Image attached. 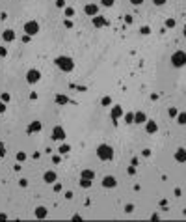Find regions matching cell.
<instances>
[{
	"mask_svg": "<svg viewBox=\"0 0 186 222\" xmlns=\"http://www.w3.org/2000/svg\"><path fill=\"white\" fill-rule=\"evenodd\" d=\"M97 157L101 159V161H112L114 159V148L108 144H101L99 148H97Z\"/></svg>",
	"mask_w": 186,
	"mask_h": 222,
	"instance_id": "obj_1",
	"label": "cell"
},
{
	"mask_svg": "<svg viewBox=\"0 0 186 222\" xmlns=\"http://www.w3.org/2000/svg\"><path fill=\"white\" fill-rule=\"evenodd\" d=\"M54 64L58 65V67L61 69V71H65V73H69V71H73V67H74V62L69 58V56H58V58L54 60Z\"/></svg>",
	"mask_w": 186,
	"mask_h": 222,
	"instance_id": "obj_2",
	"label": "cell"
},
{
	"mask_svg": "<svg viewBox=\"0 0 186 222\" xmlns=\"http://www.w3.org/2000/svg\"><path fill=\"white\" fill-rule=\"evenodd\" d=\"M171 65H173V67H183V65H186V52L175 51L173 54H171Z\"/></svg>",
	"mask_w": 186,
	"mask_h": 222,
	"instance_id": "obj_3",
	"label": "cell"
},
{
	"mask_svg": "<svg viewBox=\"0 0 186 222\" xmlns=\"http://www.w3.org/2000/svg\"><path fill=\"white\" fill-rule=\"evenodd\" d=\"M52 138L58 140V142H63L65 140V129L61 125H56L54 129H52Z\"/></svg>",
	"mask_w": 186,
	"mask_h": 222,
	"instance_id": "obj_4",
	"label": "cell"
},
{
	"mask_svg": "<svg viewBox=\"0 0 186 222\" xmlns=\"http://www.w3.org/2000/svg\"><path fill=\"white\" fill-rule=\"evenodd\" d=\"M24 32L28 34V35H35L39 32V24L35 23V21H28V23L24 24Z\"/></svg>",
	"mask_w": 186,
	"mask_h": 222,
	"instance_id": "obj_5",
	"label": "cell"
},
{
	"mask_svg": "<svg viewBox=\"0 0 186 222\" xmlns=\"http://www.w3.org/2000/svg\"><path fill=\"white\" fill-rule=\"evenodd\" d=\"M39 78H41V73H39L37 69H30L28 73H26V80H28V84L39 82Z\"/></svg>",
	"mask_w": 186,
	"mask_h": 222,
	"instance_id": "obj_6",
	"label": "cell"
},
{
	"mask_svg": "<svg viewBox=\"0 0 186 222\" xmlns=\"http://www.w3.org/2000/svg\"><path fill=\"white\" fill-rule=\"evenodd\" d=\"M108 24L110 23L104 19L103 15H95V17H93V26H95V28H103V26H108Z\"/></svg>",
	"mask_w": 186,
	"mask_h": 222,
	"instance_id": "obj_7",
	"label": "cell"
},
{
	"mask_svg": "<svg viewBox=\"0 0 186 222\" xmlns=\"http://www.w3.org/2000/svg\"><path fill=\"white\" fill-rule=\"evenodd\" d=\"M116 185H117V181H116V177H114V176H106L103 179V187L104 189H114Z\"/></svg>",
	"mask_w": 186,
	"mask_h": 222,
	"instance_id": "obj_8",
	"label": "cell"
},
{
	"mask_svg": "<svg viewBox=\"0 0 186 222\" xmlns=\"http://www.w3.org/2000/svg\"><path fill=\"white\" fill-rule=\"evenodd\" d=\"M145 131H147L149 135H154V133L158 131L156 121H154V119H147V121H145Z\"/></svg>",
	"mask_w": 186,
	"mask_h": 222,
	"instance_id": "obj_9",
	"label": "cell"
},
{
	"mask_svg": "<svg viewBox=\"0 0 186 222\" xmlns=\"http://www.w3.org/2000/svg\"><path fill=\"white\" fill-rule=\"evenodd\" d=\"M121 114H123V108H121L119 105H116V106L112 108V114H110V116H112V119H114V123H117V119L121 118Z\"/></svg>",
	"mask_w": 186,
	"mask_h": 222,
	"instance_id": "obj_10",
	"label": "cell"
},
{
	"mask_svg": "<svg viewBox=\"0 0 186 222\" xmlns=\"http://www.w3.org/2000/svg\"><path fill=\"white\" fill-rule=\"evenodd\" d=\"M175 161L177 162H186V149L184 148H179L175 151Z\"/></svg>",
	"mask_w": 186,
	"mask_h": 222,
	"instance_id": "obj_11",
	"label": "cell"
},
{
	"mask_svg": "<svg viewBox=\"0 0 186 222\" xmlns=\"http://www.w3.org/2000/svg\"><path fill=\"white\" fill-rule=\"evenodd\" d=\"M84 11H86V15H91L95 17L97 11H99V8H97V4H86V8H84Z\"/></svg>",
	"mask_w": 186,
	"mask_h": 222,
	"instance_id": "obj_12",
	"label": "cell"
},
{
	"mask_svg": "<svg viewBox=\"0 0 186 222\" xmlns=\"http://www.w3.org/2000/svg\"><path fill=\"white\" fill-rule=\"evenodd\" d=\"M43 179H45V183H56V179H58V176H56V172L48 170V172H45V176H43Z\"/></svg>",
	"mask_w": 186,
	"mask_h": 222,
	"instance_id": "obj_13",
	"label": "cell"
},
{
	"mask_svg": "<svg viewBox=\"0 0 186 222\" xmlns=\"http://www.w3.org/2000/svg\"><path fill=\"white\" fill-rule=\"evenodd\" d=\"M39 131H41V121L34 119V121L28 125V135H32V133H39Z\"/></svg>",
	"mask_w": 186,
	"mask_h": 222,
	"instance_id": "obj_14",
	"label": "cell"
},
{
	"mask_svg": "<svg viewBox=\"0 0 186 222\" xmlns=\"http://www.w3.org/2000/svg\"><path fill=\"white\" fill-rule=\"evenodd\" d=\"M48 216V209L43 205H39L37 209H35V219H47Z\"/></svg>",
	"mask_w": 186,
	"mask_h": 222,
	"instance_id": "obj_15",
	"label": "cell"
},
{
	"mask_svg": "<svg viewBox=\"0 0 186 222\" xmlns=\"http://www.w3.org/2000/svg\"><path fill=\"white\" fill-rule=\"evenodd\" d=\"M145 121H147V116H145V112H141V110H140V112L134 114V123H145Z\"/></svg>",
	"mask_w": 186,
	"mask_h": 222,
	"instance_id": "obj_16",
	"label": "cell"
},
{
	"mask_svg": "<svg viewBox=\"0 0 186 222\" xmlns=\"http://www.w3.org/2000/svg\"><path fill=\"white\" fill-rule=\"evenodd\" d=\"M2 37H4V41H13V39H15V32H13V30H4Z\"/></svg>",
	"mask_w": 186,
	"mask_h": 222,
	"instance_id": "obj_17",
	"label": "cell"
},
{
	"mask_svg": "<svg viewBox=\"0 0 186 222\" xmlns=\"http://www.w3.org/2000/svg\"><path fill=\"white\" fill-rule=\"evenodd\" d=\"M80 177H84V179H95V172L93 170H82Z\"/></svg>",
	"mask_w": 186,
	"mask_h": 222,
	"instance_id": "obj_18",
	"label": "cell"
},
{
	"mask_svg": "<svg viewBox=\"0 0 186 222\" xmlns=\"http://www.w3.org/2000/svg\"><path fill=\"white\" fill-rule=\"evenodd\" d=\"M93 185V179H84V177H80V187L82 189H90Z\"/></svg>",
	"mask_w": 186,
	"mask_h": 222,
	"instance_id": "obj_19",
	"label": "cell"
},
{
	"mask_svg": "<svg viewBox=\"0 0 186 222\" xmlns=\"http://www.w3.org/2000/svg\"><path fill=\"white\" fill-rule=\"evenodd\" d=\"M56 103H58V105H65V103H69V97L67 95H56Z\"/></svg>",
	"mask_w": 186,
	"mask_h": 222,
	"instance_id": "obj_20",
	"label": "cell"
},
{
	"mask_svg": "<svg viewBox=\"0 0 186 222\" xmlns=\"http://www.w3.org/2000/svg\"><path fill=\"white\" fill-rule=\"evenodd\" d=\"M177 123H179V125H186V112L177 114Z\"/></svg>",
	"mask_w": 186,
	"mask_h": 222,
	"instance_id": "obj_21",
	"label": "cell"
},
{
	"mask_svg": "<svg viewBox=\"0 0 186 222\" xmlns=\"http://www.w3.org/2000/svg\"><path fill=\"white\" fill-rule=\"evenodd\" d=\"M58 151H60L61 155H63V153H69V151H71V148H69V146H67V144H61V146H60V148H58Z\"/></svg>",
	"mask_w": 186,
	"mask_h": 222,
	"instance_id": "obj_22",
	"label": "cell"
},
{
	"mask_svg": "<svg viewBox=\"0 0 186 222\" xmlns=\"http://www.w3.org/2000/svg\"><path fill=\"white\" fill-rule=\"evenodd\" d=\"M125 123H134V114H132V112L125 114Z\"/></svg>",
	"mask_w": 186,
	"mask_h": 222,
	"instance_id": "obj_23",
	"label": "cell"
},
{
	"mask_svg": "<svg viewBox=\"0 0 186 222\" xmlns=\"http://www.w3.org/2000/svg\"><path fill=\"white\" fill-rule=\"evenodd\" d=\"M73 15H74V10H73V8H65V17L69 19V17H73Z\"/></svg>",
	"mask_w": 186,
	"mask_h": 222,
	"instance_id": "obj_24",
	"label": "cell"
},
{
	"mask_svg": "<svg viewBox=\"0 0 186 222\" xmlns=\"http://www.w3.org/2000/svg\"><path fill=\"white\" fill-rule=\"evenodd\" d=\"M24 159H26V153H24V151H19V153H17V161H19V162H23Z\"/></svg>",
	"mask_w": 186,
	"mask_h": 222,
	"instance_id": "obj_25",
	"label": "cell"
},
{
	"mask_svg": "<svg viewBox=\"0 0 186 222\" xmlns=\"http://www.w3.org/2000/svg\"><path fill=\"white\" fill-rule=\"evenodd\" d=\"M101 103H103V106H108V105H112V99H110V97H103Z\"/></svg>",
	"mask_w": 186,
	"mask_h": 222,
	"instance_id": "obj_26",
	"label": "cell"
},
{
	"mask_svg": "<svg viewBox=\"0 0 186 222\" xmlns=\"http://www.w3.org/2000/svg\"><path fill=\"white\" fill-rule=\"evenodd\" d=\"M8 56V49L6 47H0V58H6Z\"/></svg>",
	"mask_w": 186,
	"mask_h": 222,
	"instance_id": "obj_27",
	"label": "cell"
},
{
	"mask_svg": "<svg viewBox=\"0 0 186 222\" xmlns=\"http://www.w3.org/2000/svg\"><path fill=\"white\" fill-rule=\"evenodd\" d=\"M167 114H169V118H177V114H179V112H177V108H169V110H167Z\"/></svg>",
	"mask_w": 186,
	"mask_h": 222,
	"instance_id": "obj_28",
	"label": "cell"
},
{
	"mask_svg": "<svg viewBox=\"0 0 186 222\" xmlns=\"http://www.w3.org/2000/svg\"><path fill=\"white\" fill-rule=\"evenodd\" d=\"M166 26H167V28H173V26H175V19H167L166 21Z\"/></svg>",
	"mask_w": 186,
	"mask_h": 222,
	"instance_id": "obj_29",
	"label": "cell"
},
{
	"mask_svg": "<svg viewBox=\"0 0 186 222\" xmlns=\"http://www.w3.org/2000/svg\"><path fill=\"white\" fill-rule=\"evenodd\" d=\"M6 155V146H4V142H0V157H4Z\"/></svg>",
	"mask_w": 186,
	"mask_h": 222,
	"instance_id": "obj_30",
	"label": "cell"
},
{
	"mask_svg": "<svg viewBox=\"0 0 186 222\" xmlns=\"http://www.w3.org/2000/svg\"><path fill=\"white\" fill-rule=\"evenodd\" d=\"M101 4H103V6H114V0H101Z\"/></svg>",
	"mask_w": 186,
	"mask_h": 222,
	"instance_id": "obj_31",
	"label": "cell"
},
{
	"mask_svg": "<svg viewBox=\"0 0 186 222\" xmlns=\"http://www.w3.org/2000/svg\"><path fill=\"white\" fill-rule=\"evenodd\" d=\"M125 211H127V213H132V211H134V205H132V203H127V205H125Z\"/></svg>",
	"mask_w": 186,
	"mask_h": 222,
	"instance_id": "obj_32",
	"label": "cell"
},
{
	"mask_svg": "<svg viewBox=\"0 0 186 222\" xmlns=\"http://www.w3.org/2000/svg\"><path fill=\"white\" fill-rule=\"evenodd\" d=\"M56 8H65V0H56Z\"/></svg>",
	"mask_w": 186,
	"mask_h": 222,
	"instance_id": "obj_33",
	"label": "cell"
},
{
	"mask_svg": "<svg viewBox=\"0 0 186 222\" xmlns=\"http://www.w3.org/2000/svg\"><path fill=\"white\" fill-rule=\"evenodd\" d=\"M149 32H151V30H149V26H141V34H143V35H147Z\"/></svg>",
	"mask_w": 186,
	"mask_h": 222,
	"instance_id": "obj_34",
	"label": "cell"
},
{
	"mask_svg": "<svg viewBox=\"0 0 186 222\" xmlns=\"http://www.w3.org/2000/svg\"><path fill=\"white\" fill-rule=\"evenodd\" d=\"M128 174L134 176V174H136V166H132V164H130V166H128Z\"/></svg>",
	"mask_w": 186,
	"mask_h": 222,
	"instance_id": "obj_35",
	"label": "cell"
},
{
	"mask_svg": "<svg viewBox=\"0 0 186 222\" xmlns=\"http://www.w3.org/2000/svg\"><path fill=\"white\" fill-rule=\"evenodd\" d=\"M0 97H2V101H4V103H8V101H10V94H2Z\"/></svg>",
	"mask_w": 186,
	"mask_h": 222,
	"instance_id": "obj_36",
	"label": "cell"
},
{
	"mask_svg": "<svg viewBox=\"0 0 186 222\" xmlns=\"http://www.w3.org/2000/svg\"><path fill=\"white\" fill-rule=\"evenodd\" d=\"M2 112H6V103L0 101V114H2Z\"/></svg>",
	"mask_w": 186,
	"mask_h": 222,
	"instance_id": "obj_37",
	"label": "cell"
},
{
	"mask_svg": "<svg viewBox=\"0 0 186 222\" xmlns=\"http://www.w3.org/2000/svg\"><path fill=\"white\" fill-rule=\"evenodd\" d=\"M132 6H140V4H143V0H130Z\"/></svg>",
	"mask_w": 186,
	"mask_h": 222,
	"instance_id": "obj_38",
	"label": "cell"
},
{
	"mask_svg": "<svg viewBox=\"0 0 186 222\" xmlns=\"http://www.w3.org/2000/svg\"><path fill=\"white\" fill-rule=\"evenodd\" d=\"M154 4H156V6H164V4H166V0H153Z\"/></svg>",
	"mask_w": 186,
	"mask_h": 222,
	"instance_id": "obj_39",
	"label": "cell"
},
{
	"mask_svg": "<svg viewBox=\"0 0 186 222\" xmlns=\"http://www.w3.org/2000/svg\"><path fill=\"white\" fill-rule=\"evenodd\" d=\"M141 155H143V157H149V155H151V149H143Z\"/></svg>",
	"mask_w": 186,
	"mask_h": 222,
	"instance_id": "obj_40",
	"label": "cell"
},
{
	"mask_svg": "<svg viewBox=\"0 0 186 222\" xmlns=\"http://www.w3.org/2000/svg\"><path fill=\"white\" fill-rule=\"evenodd\" d=\"M63 24H65V28H71V26H73V23H71V21H69V19H67V21H65V23H63Z\"/></svg>",
	"mask_w": 186,
	"mask_h": 222,
	"instance_id": "obj_41",
	"label": "cell"
},
{
	"mask_svg": "<svg viewBox=\"0 0 186 222\" xmlns=\"http://www.w3.org/2000/svg\"><path fill=\"white\" fill-rule=\"evenodd\" d=\"M54 190H56V192H60V190H61V185L56 183V185H54Z\"/></svg>",
	"mask_w": 186,
	"mask_h": 222,
	"instance_id": "obj_42",
	"label": "cell"
},
{
	"mask_svg": "<svg viewBox=\"0 0 186 222\" xmlns=\"http://www.w3.org/2000/svg\"><path fill=\"white\" fill-rule=\"evenodd\" d=\"M130 164H132V166H136V168H138V159L134 157V159H132V162H130Z\"/></svg>",
	"mask_w": 186,
	"mask_h": 222,
	"instance_id": "obj_43",
	"label": "cell"
},
{
	"mask_svg": "<svg viewBox=\"0 0 186 222\" xmlns=\"http://www.w3.org/2000/svg\"><path fill=\"white\" fill-rule=\"evenodd\" d=\"M0 220H8V216L4 215V213H0Z\"/></svg>",
	"mask_w": 186,
	"mask_h": 222,
	"instance_id": "obj_44",
	"label": "cell"
},
{
	"mask_svg": "<svg viewBox=\"0 0 186 222\" xmlns=\"http://www.w3.org/2000/svg\"><path fill=\"white\" fill-rule=\"evenodd\" d=\"M183 34H184V37H186V24H184V28H183Z\"/></svg>",
	"mask_w": 186,
	"mask_h": 222,
	"instance_id": "obj_45",
	"label": "cell"
}]
</instances>
